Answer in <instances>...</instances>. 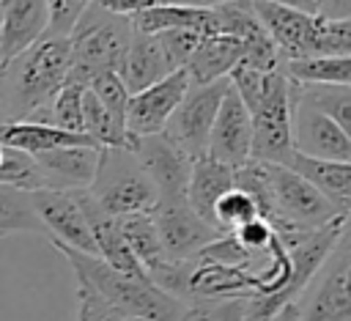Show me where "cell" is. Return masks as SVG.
I'll return each mask as SVG.
<instances>
[{
    "label": "cell",
    "mask_w": 351,
    "mask_h": 321,
    "mask_svg": "<svg viewBox=\"0 0 351 321\" xmlns=\"http://www.w3.org/2000/svg\"><path fill=\"white\" fill-rule=\"evenodd\" d=\"M52 247L71 263L77 285L90 288L104 302L129 313L132 318H140V321H178V316L186 307L176 296L156 288L151 280L123 274V272L107 266L99 255H85V252L63 247V244H52Z\"/></svg>",
    "instance_id": "cell-1"
},
{
    "label": "cell",
    "mask_w": 351,
    "mask_h": 321,
    "mask_svg": "<svg viewBox=\"0 0 351 321\" xmlns=\"http://www.w3.org/2000/svg\"><path fill=\"white\" fill-rule=\"evenodd\" d=\"M8 88V121H22L52 102L69 80V36L44 33L3 66Z\"/></svg>",
    "instance_id": "cell-2"
},
{
    "label": "cell",
    "mask_w": 351,
    "mask_h": 321,
    "mask_svg": "<svg viewBox=\"0 0 351 321\" xmlns=\"http://www.w3.org/2000/svg\"><path fill=\"white\" fill-rule=\"evenodd\" d=\"M132 41V22L104 14L93 3L69 33V80L88 85L96 74H118Z\"/></svg>",
    "instance_id": "cell-3"
},
{
    "label": "cell",
    "mask_w": 351,
    "mask_h": 321,
    "mask_svg": "<svg viewBox=\"0 0 351 321\" xmlns=\"http://www.w3.org/2000/svg\"><path fill=\"white\" fill-rule=\"evenodd\" d=\"M266 189H269V217L266 222L277 236L299 233V230H318L337 217H348L337 211L318 189H313L299 173L285 165L261 162Z\"/></svg>",
    "instance_id": "cell-4"
},
{
    "label": "cell",
    "mask_w": 351,
    "mask_h": 321,
    "mask_svg": "<svg viewBox=\"0 0 351 321\" xmlns=\"http://www.w3.org/2000/svg\"><path fill=\"white\" fill-rule=\"evenodd\" d=\"M107 217L148 214L156 209V189L129 148H101L99 167L85 189Z\"/></svg>",
    "instance_id": "cell-5"
},
{
    "label": "cell",
    "mask_w": 351,
    "mask_h": 321,
    "mask_svg": "<svg viewBox=\"0 0 351 321\" xmlns=\"http://www.w3.org/2000/svg\"><path fill=\"white\" fill-rule=\"evenodd\" d=\"M291 110H293V85L288 82L282 69H274L269 74L263 96L250 110V121H252L250 159L271 162V165H288V159L293 154Z\"/></svg>",
    "instance_id": "cell-6"
},
{
    "label": "cell",
    "mask_w": 351,
    "mask_h": 321,
    "mask_svg": "<svg viewBox=\"0 0 351 321\" xmlns=\"http://www.w3.org/2000/svg\"><path fill=\"white\" fill-rule=\"evenodd\" d=\"M230 88V80H217L208 85H192L184 91L181 102L176 104V110L170 112L162 134L176 143L189 159H200L206 156V145H208V132L211 123L217 118L219 102L225 96V91Z\"/></svg>",
    "instance_id": "cell-7"
},
{
    "label": "cell",
    "mask_w": 351,
    "mask_h": 321,
    "mask_svg": "<svg viewBox=\"0 0 351 321\" xmlns=\"http://www.w3.org/2000/svg\"><path fill=\"white\" fill-rule=\"evenodd\" d=\"M351 250L348 230L318 269V280L304 302H293L299 321H351Z\"/></svg>",
    "instance_id": "cell-8"
},
{
    "label": "cell",
    "mask_w": 351,
    "mask_h": 321,
    "mask_svg": "<svg viewBox=\"0 0 351 321\" xmlns=\"http://www.w3.org/2000/svg\"><path fill=\"white\" fill-rule=\"evenodd\" d=\"M154 214V225L165 250V258L173 263H186L195 261L208 244H214L219 236L217 228H211L208 222H203L186 203V198H176V200H159Z\"/></svg>",
    "instance_id": "cell-9"
},
{
    "label": "cell",
    "mask_w": 351,
    "mask_h": 321,
    "mask_svg": "<svg viewBox=\"0 0 351 321\" xmlns=\"http://www.w3.org/2000/svg\"><path fill=\"white\" fill-rule=\"evenodd\" d=\"M126 148L134 154V159L151 178L159 200L186 198V181L195 159H189L176 143H170L165 134H145V137H129Z\"/></svg>",
    "instance_id": "cell-10"
},
{
    "label": "cell",
    "mask_w": 351,
    "mask_h": 321,
    "mask_svg": "<svg viewBox=\"0 0 351 321\" xmlns=\"http://www.w3.org/2000/svg\"><path fill=\"white\" fill-rule=\"evenodd\" d=\"M27 195H30V206H33L36 217L41 219L47 239L52 244H63V247L80 250L85 255H96V244H93L88 219H85L82 206L74 192L36 189Z\"/></svg>",
    "instance_id": "cell-11"
},
{
    "label": "cell",
    "mask_w": 351,
    "mask_h": 321,
    "mask_svg": "<svg viewBox=\"0 0 351 321\" xmlns=\"http://www.w3.org/2000/svg\"><path fill=\"white\" fill-rule=\"evenodd\" d=\"M252 8L274 44L280 60H299L315 55V36H318V14H304L288 5L252 0Z\"/></svg>",
    "instance_id": "cell-12"
},
{
    "label": "cell",
    "mask_w": 351,
    "mask_h": 321,
    "mask_svg": "<svg viewBox=\"0 0 351 321\" xmlns=\"http://www.w3.org/2000/svg\"><path fill=\"white\" fill-rule=\"evenodd\" d=\"M291 143L293 151L302 156L326 159V162H351V134H346L332 118L299 102L296 91L291 110Z\"/></svg>",
    "instance_id": "cell-13"
},
{
    "label": "cell",
    "mask_w": 351,
    "mask_h": 321,
    "mask_svg": "<svg viewBox=\"0 0 351 321\" xmlns=\"http://www.w3.org/2000/svg\"><path fill=\"white\" fill-rule=\"evenodd\" d=\"M250 148H252L250 110L241 104L239 93L233 88H228L222 102H219L217 118L211 123V132H208L206 156L236 170V167L250 162Z\"/></svg>",
    "instance_id": "cell-14"
},
{
    "label": "cell",
    "mask_w": 351,
    "mask_h": 321,
    "mask_svg": "<svg viewBox=\"0 0 351 321\" xmlns=\"http://www.w3.org/2000/svg\"><path fill=\"white\" fill-rule=\"evenodd\" d=\"M189 88V77L184 69L170 71L165 80L154 82L145 91H137L126 102V134L129 137H145V134H162L170 112L181 102L184 91Z\"/></svg>",
    "instance_id": "cell-15"
},
{
    "label": "cell",
    "mask_w": 351,
    "mask_h": 321,
    "mask_svg": "<svg viewBox=\"0 0 351 321\" xmlns=\"http://www.w3.org/2000/svg\"><path fill=\"white\" fill-rule=\"evenodd\" d=\"M99 151L101 148L96 145H66L33 156L44 189H58V192L88 189L99 167Z\"/></svg>",
    "instance_id": "cell-16"
},
{
    "label": "cell",
    "mask_w": 351,
    "mask_h": 321,
    "mask_svg": "<svg viewBox=\"0 0 351 321\" xmlns=\"http://www.w3.org/2000/svg\"><path fill=\"white\" fill-rule=\"evenodd\" d=\"M0 60L3 66L38 41L49 27L47 0H0Z\"/></svg>",
    "instance_id": "cell-17"
},
{
    "label": "cell",
    "mask_w": 351,
    "mask_h": 321,
    "mask_svg": "<svg viewBox=\"0 0 351 321\" xmlns=\"http://www.w3.org/2000/svg\"><path fill=\"white\" fill-rule=\"evenodd\" d=\"M170 71L173 69L165 60V55H162V49L156 44V36L154 33H140V30L132 27V41H129L123 66L118 71V77L126 85L129 96L137 93V91L151 88L154 82L165 80Z\"/></svg>",
    "instance_id": "cell-18"
},
{
    "label": "cell",
    "mask_w": 351,
    "mask_h": 321,
    "mask_svg": "<svg viewBox=\"0 0 351 321\" xmlns=\"http://www.w3.org/2000/svg\"><path fill=\"white\" fill-rule=\"evenodd\" d=\"M285 167L299 173L337 211L348 214V209H351V162H326V159H313V156H302L293 151Z\"/></svg>",
    "instance_id": "cell-19"
},
{
    "label": "cell",
    "mask_w": 351,
    "mask_h": 321,
    "mask_svg": "<svg viewBox=\"0 0 351 321\" xmlns=\"http://www.w3.org/2000/svg\"><path fill=\"white\" fill-rule=\"evenodd\" d=\"M228 189H233V167L219 165L208 156L192 162L186 181V203L211 228H214V206Z\"/></svg>",
    "instance_id": "cell-20"
},
{
    "label": "cell",
    "mask_w": 351,
    "mask_h": 321,
    "mask_svg": "<svg viewBox=\"0 0 351 321\" xmlns=\"http://www.w3.org/2000/svg\"><path fill=\"white\" fill-rule=\"evenodd\" d=\"M241 44L230 36H206L192 58L186 60L184 71L192 85H208L217 80H225L241 60Z\"/></svg>",
    "instance_id": "cell-21"
},
{
    "label": "cell",
    "mask_w": 351,
    "mask_h": 321,
    "mask_svg": "<svg viewBox=\"0 0 351 321\" xmlns=\"http://www.w3.org/2000/svg\"><path fill=\"white\" fill-rule=\"evenodd\" d=\"M0 145L38 156L44 151H55V148H66V145H93V143L85 134H71V132L44 126V123L5 121V123H0Z\"/></svg>",
    "instance_id": "cell-22"
},
{
    "label": "cell",
    "mask_w": 351,
    "mask_h": 321,
    "mask_svg": "<svg viewBox=\"0 0 351 321\" xmlns=\"http://www.w3.org/2000/svg\"><path fill=\"white\" fill-rule=\"evenodd\" d=\"M134 30L140 33H162L173 27L197 30L203 36H217L214 27V11L211 8H186V5H156L129 19Z\"/></svg>",
    "instance_id": "cell-23"
},
{
    "label": "cell",
    "mask_w": 351,
    "mask_h": 321,
    "mask_svg": "<svg viewBox=\"0 0 351 321\" xmlns=\"http://www.w3.org/2000/svg\"><path fill=\"white\" fill-rule=\"evenodd\" d=\"M118 222V230L121 236L126 239L129 250L134 252L137 263L145 269V274H156L167 258H165V250H162V241H159V233H156V225H154V214H129V217H115Z\"/></svg>",
    "instance_id": "cell-24"
},
{
    "label": "cell",
    "mask_w": 351,
    "mask_h": 321,
    "mask_svg": "<svg viewBox=\"0 0 351 321\" xmlns=\"http://www.w3.org/2000/svg\"><path fill=\"white\" fill-rule=\"evenodd\" d=\"M282 74L293 85H351V58H299V60H280Z\"/></svg>",
    "instance_id": "cell-25"
},
{
    "label": "cell",
    "mask_w": 351,
    "mask_h": 321,
    "mask_svg": "<svg viewBox=\"0 0 351 321\" xmlns=\"http://www.w3.org/2000/svg\"><path fill=\"white\" fill-rule=\"evenodd\" d=\"M293 91L299 102L332 118L346 134H351V85H293Z\"/></svg>",
    "instance_id": "cell-26"
},
{
    "label": "cell",
    "mask_w": 351,
    "mask_h": 321,
    "mask_svg": "<svg viewBox=\"0 0 351 321\" xmlns=\"http://www.w3.org/2000/svg\"><path fill=\"white\" fill-rule=\"evenodd\" d=\"M14 233L47 236L41 219L30 206V195L0 184V236H14Z\"/></svg>",
    "instance_id": "cell-27"
},
{
    "label": "cell",
    "mask_w": 351,
    "mask_h": 321,
    "mask_svg": "<svg viewBox=\"0 0 351 321\" xmlns=\"http://www.w3.org/2000/svg\"><path fill=\"white\" fill-rule=\"evenodd\" d=\"M0 184L19 189V192H36L44 189L36 159L30 154H22L16 148H5L3 145V159H0Z\"/></svg>",
    "instance_id": "cell-28"
},
{
    "label": "cell",
    "mask_w": 351,
    "mask_h": 321,
    "mask_svg": "<svg viewBox=\"0 0 351 321\" xmlns=\"http://www.w3.org/2000/svg\"><path fill=\"white\" fill-rule=\"evenodd\" d=\"M258 217V206H255V200L247 195V192H241V189H228L219 200H217V206H214V228L219 230V233H233L239 225H244V222H250V219H255Z\"/></svg>",
    "instance_id": "cell-29"
},
{
    "label": "cell",
    "mask_w": 351,
    "mask_h": 321,
    "mask_svg": "<svg viewBox=\"0 0 351 321\" xmlns=\"http://www.w3.org/2000/svg\"><path fill=\"white\" fill-rule=\"evenodd\" d=\"M156 36V44L165 55V60L170 63V69H184L186 60L192 58V52L197 49V44L206 38L203 33L197 30H186V27H173V30H162V33H154Z\"/></svg>",
    "instance_id": "cell-30"
},
{
    "label": "cell",
    "mask_w": 351,
    "mask_h": 321,
    "mask_svg": "<svg viewBox=\"0 0 351 321\" xmlns=\"http://www.w3.org/2000/svg\"><path fill=\"white\" fill-rule=\"evenodd\" d=\"M88 91L101 102V107L126 129V102H129V91L126 85L121 82L118 74L107 71V74H96L90 82H88Z\"/></svg>",
    "instance_id": "cell-31"
},
{
    "label": "cell",
    "mask_w": 351,
    "mask_h": 321,
    "mask_svg": "<svg viewBox=\"0 0 351 321\" xmlns=\"http://www.w3.org/2000/svg\"><path fill=\"white\" fill-rule=\"evenodd\" d=\"M315 55L351 58V19H326V16H318Z\"/></svg>",
    "instance_id": "cell-32"
},
{
    "label": "cell",
    "mask_w": 351,
    "mask_h": 321,
    "mask_svg": "<svg viewBox=\"0 0 351 321\" xmlns=\"http://www.w3.org/2000/svg\"><path fill=\"white\" fill-rule=\"evenodd\" d=\"M77 321H140V318H132L129 313L112 307L90 288L77 285Z\"/></svg>",
    "instance_id": "cell-33"
},
{
    "label": "cell",
    "mask_w": 351,
    "mask_h": 321,
    "mask_svg": "<svg viewBox=\"0 0 351 321\" xmlns=\"http://www.w3.org/2000/svg\"><path fill=\"white\" fill-rule=\"evenodd\" d=\"M93 0H47V11H49V27L47 33L52 36H69L74 22L80 19V14L90 5Z\"/></svg>",
    "instance_id": "cell-34"
},
{
    "label": "cell",
    "mask_w": 351,
    "mask_h": 321,
    "mask_svg": "<svg viewBox=\"0 0 351 321\" xmlns=\"http://www.w3.org/2000/svg\"><path fill=\"white\" fill-rule=\"evenodd\" d=\"M96 8H101L104 14H112V16H123V19H132L148 8H156V5H167L165 0H93Z\"/></svg>",
    "instance_id": "cell-35"
},
{
    "label": "cell",
    "mask_w": 351,
    "mask_h": 321,
    "mask_svg": "<svg viewBox=\"0 0 351 321\" xmlns=\"http://www.w3.org/2000/svg\"><path fill=\"white\" fill-rule=\"evenodd\" d=\"M313 8L326 19H351V0H313Z\"/></svg>",
    "instance_id": "cell-36"
},
{
    "label": "cell",
    "mask_w": 351,
    "mask_h": 321,
    "mask_svg": "<svg viewBox=\"0 0 351 321\" xmlns=\"http://www.w3.org/2000/svg\"><path fill=\"white\" fill-rule=\"evenodd\" d=\"M263 3H277V5H288V8L304 11V14H315V8H313V0H263Z\"/></svg>",
    "instance_id": "cell-37"
},
{
    "label": "cell",
    "mask_w": 351,
    "mask_h": 321,
    "mask_svg": "<svg viewBox=\"0 0 351 321\" xmlns=\"http://www.w3.org/2000/svg\"><path fill=\"white\" fill-rule=\"evenodd\" d=\"M8 121V88H5V74L0 69V123Z\"/></svg>",
    "instance_id": "cell-38"
},
{
    "label": "cell",
    "mask_w": 351,
    "mask_h": 321,
    "mask_svg": "<svg viewBox=\"0 0 351 321\" xmlns=\"http://www.w3.org/2000/svg\"><path fill=\"white\" fill-rule=\"evenodd\" d=\"M167 5H186V8H211L222 0H165Z\"/></svg>",
    "instance_id": "cell-39"
},
{
    "label": "cell",
    "mask_w": 351,
    "mask_h": 321,
    "mask_svg": "<svg viewBox=\"0 0 351 321\" xmlns=\"http://www.w3.org/2000/svg\"><path fill=\"white\" fill-rule=\"evenodd\" d=\"M271 321H299V318H296V307H293V305L282 307V310H280V313H277Z\"/></svg>",
    "instance_id": "cell-40"
},
{
    "label": "cell",
    "mask_w": 351,
    "mask_h": 321,
    "mask_svg": "<svg viewBox=\"0 0 351 321\" xmlns=\"http://www.w3.org/2000/svg\"><path fill=\"white\" fill-rule=\"evenodd\" d=\"M0 27H3V11H0Z\"/></svg>",
    "instance_id": "cell-41"
},
{
    "label": "cell",
    "mask_w": 351,
    "mask_h": 321,
    "mask_svg": "<svg viewBox=\"0 0 351 321\" xmlns=\"http://www.w3.org/2000/svg\"><path fill=\"white\" fill-rule=\"evenodd\" d=\"M0 69H3V60H0Z\"/></svg>",
    "instance_id": "cell-42"
}]
</instances>
